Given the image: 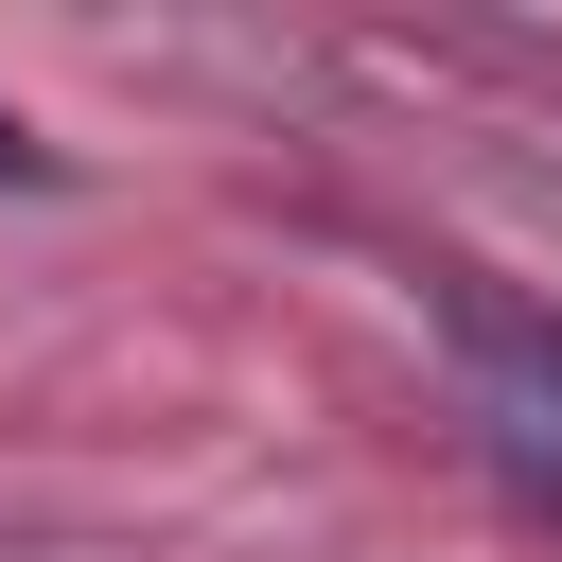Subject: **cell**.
Segmentation results:
<instances>
[{"label": "cell", "mask_w": 562, "mask_h": 562, "mask_svg": "<svg viewBox=\"0 0 562 562\" xmlns=\"http://www.w3.org/2000/svg\"><path fill=\"white\" fill-rule=\"evenodd\" d=\"M439 334H457V369H474L492 457L562 509V334H544V316H509V299H439Z\"/></svg>", "instance_id": "6da1fadb"}, {"label": "cell", "mask_w": 562, "mask_h": 562, "mask_svg": "<svg viewBox=\"0 0 562 562\" xmlns=\"http://www.w3.org/2000/svg\"><path fill=\"white\" fill-rule=\"evenodd\" d=\"M0 176H35V140H18V105H0Z\"/></svg>", "instance_id": "7a4b0ae2"}]
</instances>
